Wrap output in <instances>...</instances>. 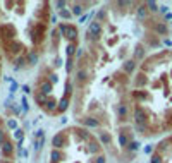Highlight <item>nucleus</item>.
<instances>
[{
	"mask_svg": "<svg viewBox=\"0 0 172 163\" xmlns=\"http://www.w3.org/2000/svg\"><path fill=\"white\" fill-rule=\"evenodd\" d=\"M60 33L65 38H69V40H74V38L77 36L76 28H72V26H69V24H62V26H60Z\"/></svg>",
	"mask_w": 172,
	"mask_h": 163,
	"instance_id": "obj_1",
	"label": "nucleus"
},
{
	"mask_svg": "<svg viewBox=\"0 0 172 163\" xmlns=\"http://www.w3.org/2000/svg\"><path fill=\"white\" fill-rule=\"evenodd\" d=\"M100 35H102V28H100V24H98V22H91L90 28H88V36L98 38Z\"/></svg>",
	"mask_w": 172,
	"mask_h": 163,
	"instance_id": "obj_2",
	"label": "nucleus"
},
{
	"mask_svg": "<svg viewBox=\"0 0 172 163\" xmlns=\"http://www.w3.org/2000/svg\"><path fill=\"white\" fill-rule=\"evenodd\" d=\"M134 119H136L138 126H143V122H145V113H143L141 108H136V112H134Z\"/></svg>",
	"mask_w": 172,
	"mask_h": 163,
	"instance_id": "obj_3",
	"label": "nucleus"
},
{
	"mask_svg": "<svg viewBox=\"0 0 172 163\" xmlns=\"http://www.w3.org/2000/svg\"><path fill=\"white\" fill-rule=\"evenodd\" d=\"M50 91H52V84L50 83H47V81L41 83V94H48Z\"/></svg>",
	"mask_w": 172,
	"mask_h": 163,
	"instance_id": "obj_4",
	"label": "nucleus"
},
{
	"mask_svg": "<svg viewBox=\"0 0 172 163\" xmlns=\"http://www.w3.org/2000/svg\"><path fill=\"white\" fill-rule=\"evenodd\" d=\"M62 143H64V137H62V134H57V136L54 137V141H52V144L55 146V148H60V146H62Z\"/></svg>",
	"mask_w": 172,
	"mask_h": 163,
	"instance_id": "obj_5",
	"label": "nucleus"
},
{
	"mask_svg": "<svg viewBox=\"0 0 172 163\" xmlns=\"http://www.w3.org/2000/svg\"><path fill=\"white\" fill-rule=\"evenodd\" d=\"M84 126L86 127H98V122L95 119H84Z\"/></svg>",
	"mask_w": 172,
	"mask_h": 163,
	"instance_id": "obj_6",
	"label": "nucleus"
},
{
	"mask_svg": "<svg viewBox=\"0 0 172 163\" xmlns=\"http://www.w3.org/2000/svg\"><path fill=\"white\" fill-rule=\"evenodd\" d=\"M100 139H102L105 144H109V143H110V136H109L107 132H102V134H100Z\"/></svg>",
	"mask_w": 172,
	"mask_h": 163,
	"instance_id": "obj_7",
	"label": "nucleus"
},
{
	"mask_svg": "<svg viewBox=\"0 0 172 163\" xmlns=\"http://www.w3.org/2000/svg\"><path fill=\"white\" fill-rule=\"evenodd\" d=\"M2 149H3V153H5V155H9V153L12 151V146H10V143H3Z\"/></svg>",
	"mask_w": 172,
	"mask_h": 163,
	"instance_id": "obj_8",
	"label": "nucleus"
},
{
	"mask_svg": "<svg viewBox=\"0 0 172 163\" xmlns=\"http://www.w3.org/2000/svg\"><path fill=\"white\" fill-rule=\"evenodd\" d=\"M138 17L139 19L146 17V9H145V7H139V9H138Z\"/></svg>",
	"mask_w": 172,
	"mask_h": 163,
	"instance_id": "obj_9",
	"label": "nucleus"
},
{
	"mask_svg": "<svg viewBox=\"0 0 172 163\" xmlns=\"http://www.w3.org/2000/svg\"><path fill=\"white\" fill-rule=\"evenodd\" d=\"M65 108H67V98H64V100L58 103V110H60V112H64Z\"/></svg>",
	"mask_w": 172,
	"mask_h": 163,
	"instance_id": "obj_10",
	"label": "nucleus"
},
{
	"mask_svg": "<svg viewBox=\"0 0 172 163\" xmlns=\"http://www.w3.org/2000/svg\"><path fill=\"white\" fill-rule=\"evenodd\" d=\"M124 69L127 71V72H131L134 69V62H126V65H124Z\"/></svg>",
	"mask_w": 172,
	"mask_h": 163,
	"instance_id": "obj_11",
	"label": "nucleus"
},
{
	"mask_svg": "<svg viewBox=\"0 0 172 163\" xmlns=\"http://www.w3.org/2000/svg\"><path fill=\"white\" fill-rule=\"evenodd\" d=\"M74 50H76V46H74V45H69V46H67V55L72 57V55H74Z\"/></svg>",
	"mask_w": 172,
	"mask_h": 163,
	"instance_id": "obj_12",
	"label": "nucleus"
},
{
	"mask_svg": "<svg viewBox=\"0 0 172 163\" xmlns=\"http://www.w3.org/2000/svg\"><path fill=\"white\" fill-rule=\"evenodd\" d=\"M38 62V57L35 53H29V64H36Z\"/></svg>",
	"mask_w": 172,
	"mask_h": 163,
	"instance_id": "obj_13",
	"label": "nucleus"
},
{
	"mask_svg": "<svg viewBox=\"0 0 172 163\" xmlns=\"http://www.w3.org/2000/svg\"><path fill=\"white\" fill-rule=\"evenodd\" d=\"M119 143H120V146H126L127 144V137L126 136H119Z\"/></svg>",
	"mask_w": 172,
	"mask_h": 163,
	"instance_id": "obj_14",
	"label": "nucleus"
},
{
	"mask_svg": "<svg viewBox=\"0 0 172 163\" xmlns=\"http://www.w3.org/2000/svg\"><path fill=\"white\" fill-rule=\"evenodd\" d=\"M36 100H38V103H41V105H43V103L47 105V100H45V94H38V96H36Z\"/></svg>",
	"mask_w": 172,
	"mask_h": 163,
	"instance_id": "obj_15",
	"label": "nucleus"
},
{
	"mask_svg": "<svg viewBox=\"0 0 172 163\" xmlns=\"http://www.w3.org/2000/svg\"><path fill=\"white\" fill-rule=\"evenodd\" d=\"M81 12H83V10H81V7H79V5H76V7L72 9V14H74V16H81Z\"/></svg>",
	"mask_w": 172,
	"mask_h": 163,
	"instance_id": "obj_16",
	"label": "nucleus"
},
{
	"mask_svg": "<svg viewBox=\"0 0 172 163\" xmlns=\"http://www.w3.org/2000/svg\"><path fill=\"white\" fill-rule=\"evenodd\" d=\"M146 5L150 7V10H158V9H157V3H155V2H148Z\"/></svg>",
	"mask_w": 172,
	"mask_h": 163,
	"instance_id": "obj_17",
	"label": "nucleus"
},
{
	"mask_svg": "<svg viewBox=\"0 0 172 163\" xmlns=\"http://www.w3.org/2000/svg\"><path fill=\"white\" fill-rule=\"evenodd\" d=\"M52 158H54V162H58V158H60L58 151H54V153H52Z\"/></svg>",
	"mask_w": 172,
	"mask_h": 163,
	"instance_id": "obj_18",
	"label": "nucleus"
},
{
	"mask_svg": "<svg viewBox=\"0 0 172 163\" xmlns=\"http://www.w3.org/2000/svg\"><path fill=\"white\" fill-rule=\"evenodd\" d=\"M60 16H62V17H65V19H69V17H71V14H69L67 10H60Z\"/></svg>",
	"mask_w": 172,
	"mask_h": 163,
	"instance_id": "obj_19",
	"label": "nucleus"
},
{
	"mask_svg": "<svg viewBox=\"0 0 172 163\" xmlns=\"http://www.w3.org/2000/svg\"><path fill=\"white\" fill-rule=\"evenodd\" d=\"M152 163H162V162H160V156H158V155H155V156L152 158Z\"/></svg>",
	"mask_w": 172,
	"mask_h": 163,
	"instance_id": "obj_20",
	"label": "nucleus"
},
{
	"mask_svg": "<svg viewBox=\"0 0 172 163\" xmlns=\"http://www.w3.org/2000/svg\"><path fill=\"white\" fill-rule=\"evenodd\" d=\"M138 146H139L138 143H131V144H129V148H131V149L134 151V149H138Z\"/></svg>",
	"mask_w": 172,
	"mask_h": 163,
	"instance_id": "obj_21",
	"label": "nucleus"
},
{
	"mask_svg": "<svg viewBox=\"0 0 172 163\" xmlns=\"http://www.w3.org/2000/svg\"><path fill=\"white\" fill-rule=\"evenodd\" d=\"M67 71H69V72H71V71H72V62H71V60H69V62H67Z\"/></svg>",
	"mask_w": 172,
	"mask_h": 163,
	"instance_id": "obj_22",
	"label": "nucleus"
},
{
	"mask_svg": "<svg viewBox=\"0 0 172 163\" xmlns=\"http://www.w3.org/2000/svg\"><path fill=\"white\" fill-rule=\"evenodd\" d=\"M96 163H105V158H103V156H100V158H96Z\"/></svg>",
	"mask_w": 172,
	"mask_h": 163,
	"instance_id": "obj_23",
	"label": "nucleus"
},
{
	"mask_svg": "<svg viewBox=\"0 0 172 163\" xmlns=\"http://www.w3.org/2000/svg\"><path fill=\"white\" fill-rule=\"evenodd\" d=\"M9 127H12V129H14V127H16V122H14V120H10V122H9Z\"/></svg>",
	"mask_w": 172,
	"mask_h": 163,
	"instance_id": "obj_24",
	"label": "nucleus"
},
{
	"mask_svg": "<svg viewBox=\"0 0 172 163\" xmlns=\"http://www.w3.org/2000/svg\"><path fill=\"white\" fill-rule=\"evenodd\" d=\"M2 137H3V134H2V132H0V141H2Z\"/></svg>",
	"mask_w": 172,
	"mask_h": 163,
	"instance_id": "obj_25",
	"label": "nucleus"
}]
</instances>
